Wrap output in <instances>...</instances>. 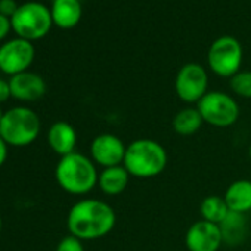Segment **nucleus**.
Returning <instances> with one entry per match:
<instances>
[{"instance_id":"f257e3e1","label":"nucleus","mask_w":251,"mask_h":251,"mask_svg":"<svg viewBox=\"0 0 251 251\" xmlns=\"http://www.w3.org/2000/svg\"><path fill=\"white\" fill-rule=\"evenodd\" d=\"M117 216L114 208L95 198H87L75 202L67 216V227L70 235L81 239L92 241L106 236L115 226Z\"/></svg>"},{"instance_id":"f03ea898","label":"nucleus","mask_w":251,"mask_h":251,"mask_svg":"<svg viewBox=\"0 0 251 251\" xmlns=\"http://www.w3.org/2000/svg\"><path fill=\"white\" fill-rule=\"evenodd\" d=\"M169 163L166 148L154 139L141 138L127 145L123 166L136 179H151L160 176Z\"/></svg>"},{"instance_id":"7ed1b4c3","label":"nucleus","mask_w":251,"mask_h":251,"mask_svg":"<svg viewBox=\"0 0 251 251\" xmlns=\"http://www.w3.org/2000/svg\"><path fill=\"white\" fill-rule=\"evenodd\" d=\"M55 177L65 192L84 195L98 185L99 173L92 158L74 151L61 157L55 169Z\"/></svg>"},{"instance_id":"20e7f679","label":"nucleus","mask_w":251,"mask_h":251,"mask_svg":"<svg viewBox=\"0 0 251 251\" xmlns=\"http://www.w3.org/2000/svg\"><path fill=\"white\" fill-rule=\"evenodd\" d=\"M39 133V115L30 108H12L3 114L0 121V136L12 147H27L37 139Z\"/></svg>"},{"instance_id":"39448f33","label":"nucleus","mask_w":251,"mask_h":251,"mask_svg":"<svg viewBox=\"0 0 251 251\" xmlns=\"http://www.w3.org/2000/svg\"><path fill=\"white\" fill-rule=\"evenodd\" d=\"M12 31L28 42L43 39L52 28L50 8L40 2H27L20 5L15 15L11 18Z\"/></svg>"},{"instance_id":"423d86ee","label":"nucleus","mask_w":251,"mask_h":251,"mask_svg":"<svg viewBox=\"0 0 251 251\" xmlns=\"http://www.w3.org/2000/svg\"><path fill=\"white\" fill-rule=\"evenodd\" d=\"M197 108L204 123L217 129L230 127L239 118V105L236 99L220 90L207 92L197 103Z\"/></svg>"},{"instance_id":"0eeeda50","label":"nucleus","mask_w":251,"mask_h":251,"mask_svg":"<svg viewBox=\"0 0 251 251\" xmlns=\"http://www.w3.org/2000/svg\"><path fill=\"white\" fill-rule=\"evenodd\" d=\"M242 56L244 50L239 40L232 36H222L210 45L207 64L216 75L230 78L241 71Z\"/></svg>"},{"instance_id":"6e6552de","label":"nucleus","mask_w":251,"mask_h":251,"mask_svg":"<svg viewBox=\"0 0 251 251\" xmlns=\"http://www.w3.org/2000/svg\"><path fill=\"white\" fill-rule=\"evenodd\" d=\"M175 90L185 103H198L208 92V74L201 64L188 62L176 74Z\"/></svg>"},{"instance_id":"1a4fd4ad","label":"nucleus","mask_w":251,"mask_h":251,"mask_svg":"<svg viewBox=\"0 0 251 251\" xmlns=\"http://www.w3.org/2000/svg\"><path fill=\"white\" fill-rule=\"evenodd\" d=\"M36 56L33 42L17 37L0 46V71L8 75H17L28 70Z\"/></svg>"},{"instance_id":"9d476101","label":"nucleus","mask_w":251,"mask_h":251,"mask_svg":"<svg viewBox=\"0 0 251 251\" xmlns=\"http://www.w3.org/2000/svg\"><path fill=\"white\" fill-rule=\"evenodd\" d=\"M126 150H127V145L117 135L100 133L90 144V158L95 164L103 169L123 166Z\"/></svg>"},{"instance_id":"9b49d317","label":"nucleus","mask_w":251,"mask_h":251,"mask_svg":"<svg viewBox=\"0 0 251 251\" xmlns=\"http://www.w3.org/2000/svg\"><path fill=\"white\" fill-rule=\"evenodd\" d=\"M223 244V235L219 225L207 220L192 223L185 235L186 251H219Z\"/></svg>"},{"instance_id":"f8f14e48","label":"nucleus","mask_w":251,"mask_h":251,"mask_svg":"<svg viewBox=\"0 0 251 251\" xmlns=\"http://www.w3.org/2000/svg\"><path fill=\"white\" fill-rule=\"evenodd\" d=\"M11 93L15 99L33 102L40 99L46 93V83L42 75L30 71L12 75L9 80Z\"/></svg>"},{"instance_id":"ddd939ff","label":"nucleus","mask_w":251,"mask_h":251,"mask_svg":"<svg viewBox=\"0 0 251 251\" xmlns=\"http://www.w3.org/2000/svg\"><path fill=\"white\" fill-rule=\"evenodd\" d=\"M49 147L61 157H65L74 152L77 145V132L73 126L67 121H58L52 124L48 133Z\"/></svg>"},{"instance_id":"4468645a","label":"nucleus","mask_w":251,"mask_h":251,"mask_svg":"<svg viewBox=\"0 0 251 251\" xmlns=\"http://www.w3.org/2000/svg\"><path fill=\"white\" fill-rule=\"evenodd\" d=\"M52 21L62 30L74 28L83 15L80 0H53L50 6Z\"/></svg>"},{"instance_id":"2eb2a0df","label":"nucleus","mask_w":251,"mask_h":251,"mask_svg":"<svg viewBox=\"0 0 251 251\" xmlns=\"http://www.w3.org/2000/svg\"><path fill=\"white\" fill-rule=\"evenodd\" d=\"M130 173L126 170L124 166H115V167H106L102 169L98 179L99 189L109 197H117L126 191L130 182Z\"/></svg>"},{"instance_id":"dca6fc26","label":"nucleus","mask_w":251,"mask_h":251,"mask_svg":"<svg viewBox=\"0 0 251 251\" xmlns=\"http://www.w3.org/2000/svg\"><path fill=\"white\" fill-rule=\"evenodd\" d=\"M230 211L245 214L251 211V180L238 179L232 182L223 195Z\"/></svg>"},{"instance_id":"f3484780","label":"nucleus","mask_w":251,"mask_h":251,"mask_svg":"<svg viewBox=\"0 0 251 251\" xmlns=\"http://www.w3.org/2000/svg\"><path fill=\"white\" fill-rule=\"evenodd\" d=\"M204 120L197 106H186L177 111L172 120V127L179 136H192L202 127Z\"/></svg>"},{"instance_id":"a211bd4d","label":"nucleus","mask_w":251,"mask_h":251,"mask_svg":"<svg viewBox=\"0 0 251 251\" xmlns=\"http://www.w3.org/2000/svg\"><path fill=\"white\" fill-rule=\"evenodd\" d=\"M222 235H223V244L236 245L245 241L247 235V217L245 214L229 211L226 219L219 225Z\"/></svg>"},{"instance_id":"6ab92c4d","label":"nucleus","mask_w":251,"mask_h":251,"mask_svg":"<svg viewBox=\"0 0 251 251\" xmlns=\"http://www.w3.org/2000/svg\"><path fill=\"white\" fill-rule=\"evenodd\" d=\"M229 207L223 197L208 195L200 204V214L202 220H207L214 225H220L229 214Z\"/></svg>"},{"instance_id":"aec40b11","label":"nucleus","mask_w":251,"mask_h":251,"mask_svg":"<svg viewBox=\"0 0 251 251\" xmlns=\"http://www.w3.org/2000/svg\"><path fill=\"white\" fill-rule=\"evenodd\" d=\"M232 92L244 99H251V71H239L229 78Z\"/></svg>"},{"instance_id":"412c9836","label":"nucleus","mask_w":251,"mask_h":251,"mask_svg":"<svg viewBox=\"0 0 251 251\" xmlns=\"http://www.w3.org/2000/svg\"><path fill=\"white\" fill-rule=\"evenodd\" d=\"M56 251H84V247H83L81 239H78L73 235H68L59 241Z\"/></svg>"},{"instance_id":"4be33fe9","label":"nucleus","mask_w":251,"mask_h":251,"mask_svg":"<svg viewBox=\"0 0 251 251\" xmlns=\"http://www.w3.org/2000/svg\"><path fill=\"white\" fill-rule=\"evenodd\" d=\"M18 8H20V5L15 2V0H0V14L9 20L15 15Z\"/></svg>"},{"instance_id":"5701e85b","label":"nucleus","mask_w":251,"mask_h":251,"mask_svg":"<svg viewBox=\"0 0 251 251\" xmlns=\"http://www.w3.org/2000/svg\"><path fill=\"white\" fill-rule=\"evenodd\" d=\"M12 30V25H11V20L3 17L2 14H0V42H2L8 34L9 31Z\"/></svg>"},{"instance_id":"b1692460","label":"nucleus","mask_w":251,"mask_h":251,"mask_svg":"<svg viewBox=\"0 0 251 251\" xmlns=\"http://www.w3.org/2000/svg\"><path fill=\"white\" fill-rule=\"evenodd\" d=\"M11 96H12V93H11L9 81L0 78V102H6Z\"/></svg>"},{"instance_id":"393cba45","label":"nucleus","mask_w":251,"mask_h":251,"mask_svg":"<svg viewBox=\"0 0 251 251\" xmlns=\"http://www.w3.org/2000/svg\"><path fill=\"white\" fill-rule=\"evenodd\" d=\"M6 158H8V144L0 136V166H3Z\"/></svg>"},{"instance_id":"a878e982","label":"nucleus","mask_w":251,"mask_h":251,"mask_svg":"<svg viewBox=\"0 0 251 251\" xmlns=\"http://www.w3.org/2000/svg\"><path fill=\"white\" fill-rule=\"evenodd\" d=\"M248 155H250V160H251V144H250V148H248Z\"/></svg>"},{"instance_id":"bb28decb","label":"nucleus","mask_w":251,"mask_h":251,"mask_svg":"<svg viewBox=\"0 0 251 251\" xmlns=\"http://www.w3.org/2000/svg\"><path fill=\"white\" fill-rule=\"evenodd\" d=\"M2 118H3V112H2V109H0V121H2Z\"/></svg>"},{"instance_id":"cd10ccee","label":"nucleus","mask_w":251,"mask_h":251,"mask_svg":"<svg viewBox=\"0 0 251 251\" xmlns=\"http://www.w3.org/2000/svg\"><path fill=\"white\" fill-rule=\"evenodd\" d=\"M0 230H2V217H0Z\"/></svg>"},{"instance_id":"c85d7f7f","label":"nucleus","mask_w":251,"mask_h":251,"mask_svg":"<svg viewBox=\"0 0 251 251\" xmlns=\"http://www.w3.org/2000/svg\"><path fill=\"white\" fill-rule=\"evenodd\" d=\"M80 2H83V0H80Z\"/></svg>"}]
</instances>
